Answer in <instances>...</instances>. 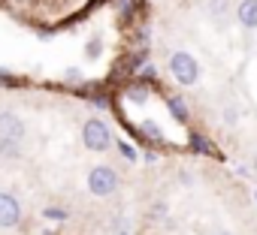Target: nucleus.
I'll use <instances>...</instances> for the list:
<instances>
[{"label": "nucleus", "instance_id": "obj_13", "mask_svg": "<svg viewBox=\"0 0 257 235\" xmlns=\"http://www.w3.org/2000/svg\"><path fill=\"white\" fill-rule=\"evenodd\" d=\"M85 54H88V58H97V54H100V40H97V36H94V40L88 42V48H85Z\"/></svg>", "mask_w": 257, "mask_h": 235}, {"label": "nucleus", "instance_id": "obj_11", "mask_svg": "<svg viewBox=\"0 0 257 235\" xmlns=\"http://www.w3.org/2000/svg\"><path fill=\"white\" fill-rule=\"evenodd\" d=\"M143 133L152 136V139H161V127H158L155 121H146V124H143Z\"/></svg>", "mask_w": 257, "mask_h": 235}, {"label": "nucleus", "instance_id": "obj_17", "mask_svg": "<svg viewBox=\"0 0 257 235\" xmlns=\"http://www.w3.org/2000/svg\"><path fill=\"white\" fill-rule=\"evenodd\" d=\"M0 84H13V78H10L7 72H0Z\"/></svg>", "mask_w": 257, "mask_h": 235}, {"label": "nucleus", "instance_id": "obj_3", "mask_svg": "<svg viewBox=\"0 0 257 235\" xmlns=\"http://www.w3.org/2000/svg\"><path fill=\"white\" fill-rule=\"evenodd\" d=\"M88 190L94 196H109L118 190V172L109 169V166H97L88 172Z\"/></svg>", "mask_w": 257, "mask_h": 235}, {"label": "nucleus", "instance_id": "obj_5", "mask_svg": "<svg viewBox=\"0 0 257 235\" xmlns=\"http://www.w3.org/2000/svg\"><path fill=\"white\" fill-rule=\"evenodd\" d=\"M19 220H22V205H19V199L10 196V193H0V226H4V229H13Z\"/></svg>", "mask_w": 257, "mask_h": 235}, {"label": "nucleus", "instance_id": "obj_14", "mask_svg": "<svg viewBox=\"0 0 257 235\" xmlns=\"http://www.w3.org/2000/svg\"><path fill=\"white\" fill-rule=\"evenodd\" d=\"M46 217H49V220H52V217H55V220H64L67 211H64V208H46Z\"/></svg>", "mask_w": 257, "mask_h": 235}, {"label": "nucleus", "instance_id": "obj_7", "mask_svg": "<svg viewBox=\"0 0 257 235\" xmlns=\"http://www.w3.org/2000/svg\"><path fill=\"white\" fill-rule=\"evenodd\" d=\"M167 106H170V112H173V118H176V121H182V124L188 121V106H185V100H182V96H173Z\"/></svg>", "mask_w": 257, "mask_h": 235}, {"label": "nucleus", "instance_id": "obj_19", "mask_svg": "<svg viewBox=\"0 0 257 235\" xmlns=\"http://www.w3.org/2000/svg\"><path fill=\"white\" fill-rule=\"evenodd\" d=\"M218 235H230V232H218Z\"/></svg>", "mask_w": 257, "mask_h": 235}, {"label": "nucleus", "instance_id": "obj_18", "mask_svg": "<svg viewBox=\"0 0 257 235\" xmlns=\"http://www.w3.org/2000/svg\"><path fill=\"white\" fill-rule=\"evenodd\" d=\"M254 172H257V157H254Z\"/></svg>", "mask_w": 257, "mask_h": 235}, {"label": "nucleus", "instance_id": "obj_9", "mask_svg": "<svg viewBox=\"0 0 257 235\" xmlns=\"http://www.w3.org/2000/svg\"><path fill=\"white\" fill-rule=\"evenodd\" d=\"M0 154L16 157V154H19V142H13V139H0Z\"/></svg>", "mask_w": 257, "mask_h": 235}, {"label": "nucleus", "instance_id": "obj_2", "mask_svg": "<svg viewBox=\"0 0 257 235\" xmlns=\"http://www.w3.org/2000/svg\"><path fill=\"white\" fill-rule=\"evenodd\" d=\"M170 72H173V78H176L179 84H197V78H200V64H197L188 52H176V54L170 58Z\"/></svg>", "mask_w": 257, "mask_h": 235}, {"label": "nucleus", "instance_id": "obj_16", "mask_svg": "<svg viewBox=\"0 0 257 235\" xmlns=\"http://www.w3.org/2000/svg\"><path fill=\"white\" fill-rule=\"evenodd\" d=\"M143 78H155V66H143Z\"/></svg>", "mask_w": 257, "mask_h": 235}, {"label": "nucleus", "instance_id": "obj_1", "mask_svg": "<svg viewBox=\"0 0 257 235\" xmlns=\"http://www.w3.org/2000/svg\"><path fill=\"white\" fill-rule=\"evenodd\" d=\"M82 142L88 151H106L115 139H112V130L100 121V118H91V121H85L82 127Z\"/></svg>", "mask_w": 257, "mask_h": 235}, {"label": "nucleus", "instance_id": "obj_6", "mask_svg": "<svg viewBox=\"0 0 257 235\" xmlns=\"http://www.w3.org/2000/svg\"><path fill=\"white\" fill-rule=\"evenodd\" d=\"M236 16H239V24L257 28V0H242L239 10H236Z\"/></svg>", "mask_w": 257, "mask_h": 235}, {"label": "nucleus", "instance_id": "obj_12", "mask_svg": "<svg viewBox=\"0 0 257 235\" xmlns=\"http://www.w3.org/2000/svg\"><path fill=\"white\" fill-rule=\"evenodd\" d=\"M209 10H212V16H224L227 12V0H209Z\"/></svg>", "mask_w": 257, "mask_h": 235}, {"label": "nucleus", "instance_id": "obj_4", "mask_svg": "<svg viewBox=\"0 0 257 235\" xmlns=\"http://www.w3.org/2000/svg\"><path fill=\"white\" fill-rule=\"evenodd\" d=\"M0 139H13V142L25 139V121L16 112H0Z\"/></svg>", "mask_w": 257, "mask_h": 235}, {"label": "nucleus", "instance_id": "obj_15", "mask_svg": "<svg viewBox=\"0 0 257 235\" xmlns=\"http://www.w3.org/2000/svg\"><path fill=\"white\" fill-rule=\"evenodd\" d=\"M127 96H131L134 102H143V100H146V94H143V90H131V94H127Z\"/></svg>", "mask_w": 257, "mask_h": 235}, {"label": "nucleus", "instance_id": "obj_8", "mask_svg": "<svg viewBox=\"0 0 257 235\" xmlns=\"http://www.w3.org/2000/svg\"><path fill=\"white\" fill-rule=\"evenodd\" d=\"M191 148H194V151H200V154H212V151H215V148H212V142H206V139H203V136H197V133L191 136Z\"/></svg>", "mask_w": 257, "mask_h": 235}, {"label": "nucleus", "instance_id": "obj_10", "mask_svg": "<svg viewBox=\"0 0 257 235\" xmlns=\"http://www.w3.org/2000/svg\"><path fill=\"white\" fill-rule=\"evenodd\" d=\"M118 151H121V157H127V160H137V148H134V145H127L124 139L118 142Z\"/></svg>", "mask_w": 257, "mask_h": 235}]
</instances>
